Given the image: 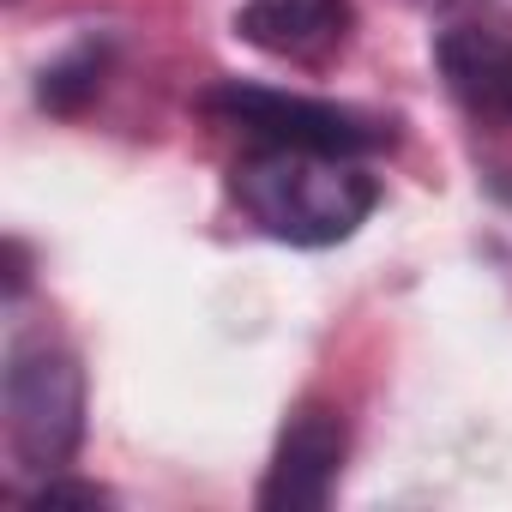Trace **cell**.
<instances>
[{"instance_id": "1", "label": "cell", "mask_w": 512, "mask_h": 512, "mask_svg": "<svg viewBox=\"0 0 512 512\" xmlns=\"http://www.w3.org/2000/svg\"><path fill=\"white\" fill-rule=\"evenodd\" d=\"M229 187L253 223L272 241H290V247H338L380 205V181L362 157L302 151V145L247 151L235 163Z\"/></svg>"}, {"instance_id": "2", "label": "cell", "mask_w": 512, "mask_h": 512, "mask_svg": "<svg viewBox=\"0 0 512 512\" xmlns=\"http://www.w3.org/2000/svg\"><path fill=\"white\" fill-rule=\"evenodd\" d=\"M0 404H7V452L25 476L43 482L73 464L85 440V368L61 338L49 332L13 338Z\"/></svg>"}, {"instance_id": "3", "label": "cell", "mask_w": 512, "mask_h": 512, "mask_svg": "<svg viewBox=\"0 0 512 512\" xmlns=\"http://www.w3.org/2000/svg\"><path fill=\"white\" fill-rule=\"evenodd\" d=\"M199 109L260 145H302V151H338V157H374L392 145V121H380V115L272 91V85H241V79L211 85L199 97Z\"/></svg>"}, {"instance_id": "4", "label": "cell", "mask_w": 512, "mask_h": 512, "mask_svg": "<svg viewBox=\"0 0 512 512\" xmlns=\"http://www.w3.org/2000/svg\"><path fill=\"white\" fill-rule=\"evenodd\" d=\"M344 458H350V428L332 404L308 398L296 404V416L284 422L278 434V452H272V470L260 482V506L266 512H320L332 494H338V476H344Z\"/></svg>"}, {"instance_id": "5", "label": "cell", "mask_w": 512, "mask_h": 512, "mask_svg": "<svg viewBox=\"0 0 512 512\" xmlns=\"http://www.w3.org/2000/svg\"><path fill=\"white\" fill-rule=\"evenodd\" d=\"M434 61H440L446 91L476 121L512 127V25H500V19L446 25L434 43Z\"/></svg>"}, {"instance_id": "6", "label": "cell", "mask_w": 512, "mask_h": 512, "mask_svg": "<svg viewBox=\"0 0 512 512\" xmlns=\"http://www.w3.org/2000/svg\"><path fill=\"white\" fill-rule=\"evenodd\" d=\"M350 0H247L235 13V37L278 61H326L350 43Z\"/></svg>"}, {"instance_id": "7", "label": "cell", "mask_w": 512, "mask_h": 512, "mask_svg": "<svg viewBox=\"0 0 512 512\" xmlns=\"http://www.w3.org/2000/svg\"><path fill=\"white\" fill-rule=\"evenodd\" d=\"M103 73H109V43L103 37H85L73 43L67 55H55L37 79V103L55 109V115H79L97 91H103Z\"/></svg>"}, {"instance_id": "8", "label": "cell", "mask_w": 512, "mask_h": 512, "mask_svg": "<svg viewBox=\"0 0 512 512\" xmlns=\"http://www.w3.org/2000/svg\"><path fill=\"white\" fill-rule=\"evenodd\" d=\"M109 500H115L109 488H97V482H73L67 470L43 476V482L31 488V506H109Z\"/></svg>"}, {"instance_id": "9", "label": "cell", "mask_w": 512, "mask_h": 512, "mask_svg": "<svg viewBox=\"0 0 512 512\" xmlns=\"http://www.w3.org/2000/svg\"><path fill=\"white\" fill-rule=\"evenodd\" d=\"M31 284V260H25V241H7V296L19 302Z\"/></svg>"}]
</instances>
